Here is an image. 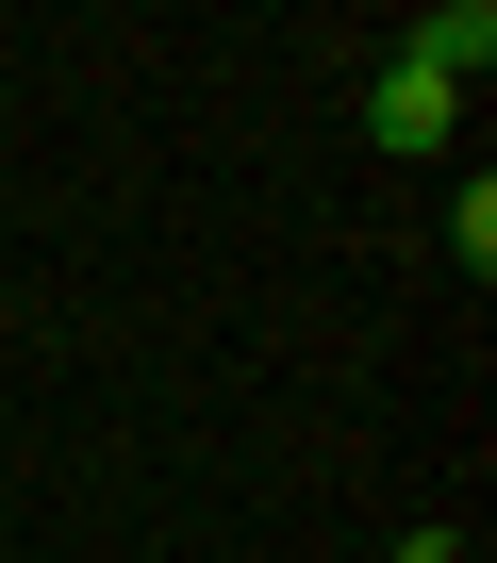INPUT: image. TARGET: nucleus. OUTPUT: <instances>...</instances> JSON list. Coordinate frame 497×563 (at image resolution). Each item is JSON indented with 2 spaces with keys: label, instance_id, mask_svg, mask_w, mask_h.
I'll use <instances>...</instances> for the list:
<instances>
[{
  "label": "nucleus",
  "instance_id": "nucleus-1",
  "mask_svg": "<svg viewBox=\"0 0 497 563\" xmlns=\"http://www.w3.org/2000/svg\"><path fill=\"white\" fill-rule=\"evenodd\" d=\"M398 67H415V84H448V100H464V84H481V67H497V18H481V0H431V18H415V34H398Z\"/></svg>",
  "mask_w": 497,
  "mask_h": 563
},
{
  "label": "nucleus",
  "instance_id": "nucleus-2",
  "mask_svg": "<svg viewBox=\"0 0 497 563\" xmlns=\"http://www.w3.org/2000/svg\"><path fill=\"white\" fill-rule=\"evenodd\" d=\"M365 133H382L398 166H431V150H448V84H415V67H382V84H365Z\"/></svg>",
  "mask_w": 497,
  "mask_h": 563
},
{
  "label": "nucleus",
  "instance_id": "nucleus-3",
  "mask_svg": "<svg viewBox=\"0 0 497 563\" xmlns=\"http://www.w3.org/2000/svg\"><path fill=\"white\" fill-rule=\"evenodd\" d=\"M448 249H464V282L497 265V183H448Z\"/></svg>",
  "mask_w": 497,
  "mask_h": 563
}]
</instances>
